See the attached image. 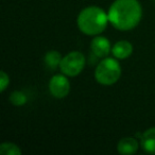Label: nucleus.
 <instances>
[{"instance_id": "obj_5", "label": "nucleus", "mask_w": 155, "mask_h": 155, "mask_svg": "<svg viewBox=\"0 0 155 155\" xmlns=\"http://www.w3.org/2000/svg\"><path fill=\"white\" fill-rule=\"evenodd\" d=\"M49 91L56 99H63L70 91V83L65 74H55L49 82Z\"/></svg>"}, {"instance_id": "obj_4", "label": "nucleus", "mask_w": 155, "mask_h": 155, "mask_svg": "<svg viewBox=\"0 0 155 155\" xmlns=\"http://www.w3.org/2000/svg\"><path fill=\"white\" fill-rule=\"evenodd\" d=\"M85 67V56L80 51H71L62 58L60 69L67 77H77Z\"/></svg>"}, {"instance_id": "obj_9", "label": "nucleus", "mask_w": 155, "mask_h": 155, "mask_svg": "<svg viewBox=\"0 0 155 155\" xmlns=\"http://www.w3.org/2000/svg\"><path fill=\"white\" fill-rule=\"evenodd\" d=\"M141 148L149 154H155V127L148 129L141 136Z\"/></svg>"}, {"instance_id": "obj_2", "label": "nucleus", "mask_w": 155, "mask_h": 155, "mask_svg": "<svg viewBox=\"0 0 155 155\" xmlns=\"http://www.w3.org/2000/svg\"><path fill=\"white\" fill-rule=\"evenodd\" d=\"M108 15L99 7H87L83 9L78 16V27L86 35H98L105 30Z\"/></svg>"}, {"instance_id": "obj_10", "label": "nucleus", "mask_w": 155, "mask_h": 155, "mask_svg": "<svg viewBox=\"0 0 155 155\" xmlns=\"http://www.w3.org/2000/svg\"><path fill=\"white\" fill-rule=\"evenodd\" d=\"M62 56L61 53L55 50H51V51H48L45 55V63L47 65L48 68L50 69H56L61 65L62 62Z\"/></svg>"}, {"instance_id": "obj_13", "label": "nucleus", "mask_w": 155, "mask_h": 155, "mask_svg": "<svg viewBox=\"0 0 155 155\" xmlns=\"http://www.w3.org/2000/svg\"><path fill=\"white\" fill-rule=\"evenodd\" d=\"M10 83V78H9V74L5 72L3 70H1L0 72V91L3 93L5 91V88L8 87Z\"/></svg>"}, {"instance_id": "obj_6", "label": "nucleus", "mask_w": 155, "mask_h": 155, "mask_svg": "<svg viewBox=\"0 0 155 155\" xmlns=\"http://www.w3.org/2000/svg\"><path fill=\"white\" fill-rule=\"evenodd\" d=\"M91 52H93L96 56H98V58H107L110 52L112 51L110 41L103 36H96L95 38L91 41Z\"/></svg>"}, {"instance_id": "obj_12", "label": "nucleus", "mask_w": 155, "mask_h": 155, "mask_svg": "<svg viewBox=\"0 0 155 155\" xmlns=\"http://www.w3.org/2000/svg\"><path fill=\"white\" fill-rule=\"evenodd\" d=\"M10 101H11V103L15 106H22L26 104L27 97L22 91H15L11 94V96H10Z\"/></svg>"}, {"instance_id": "obj_7", "label": "nucleus", "mask_w": 155, "mask_h": 155, "mask_svg": "<svg viewBox=\"0 0 155 155\" xmlns=\"http://www.w3.org/2000/svg\"><path fill=\"white\" fill-rule=\"evenodd\" d=\"M133 52V46L127 41H119L112 47V53L118 60L127 58Z\"/></svg>"}, {"instance_id": "obj_1", "label": "nucleus", "mask_w": 155, "mask_h": 155, "mask_svg": "<svg viewBox=\"0 0 155 155\" xmlns=\"http://www.w3.org/2000/svg\"><path fill=\"white\" fill-rule=\"evenodd\" d=\"M108 20L119 31H130L138 26L142 8L138 0H115L108 10Z\"/></svg>"}, {"instance_id": "obj_8", "label": "nucleus", "mask_w": 155, "mask_h": 155, "mask_svg": "<svg viewBox=\"0 0 155 155\" xmlns=\"http://www.w3.org/2000/svg\"><path fill=\"white\" fill-rule=\"evenodd\" d=\"M138 150V141L134 137H124L117 144V151L120 154L131 155Z\"/></svg>"}, {"instance_id": "obj_3", "label": "nucleus", "mask_w": 155, "mask_h": 155, "mask_svg": "<svg viewBox=\"0 0 155 155\" xmlns=\"http://www.w3.org/2000/svg\"><path fill=\"white\" fill-rule=\"evenodd\" d=\"M121 77V66L119 62L112 58H104L95 70V78L101 85H113Z\"/></svg>"}, {"instance_id": "obj_11", "label": "nucleus", "mask_w": 155, "mask_h": 155, "mask_svg": "<svg viewBox=\"0 0 155 155\" xmlns=\"http://www.w3.org/2000/svg\"><path fill=\"white\" fill-rule=\"evenodd\" d=\"M0 154L2 155H21L22 151L15 143L12 142H3L0 146Z\"/></svg>"}]
</instances>
